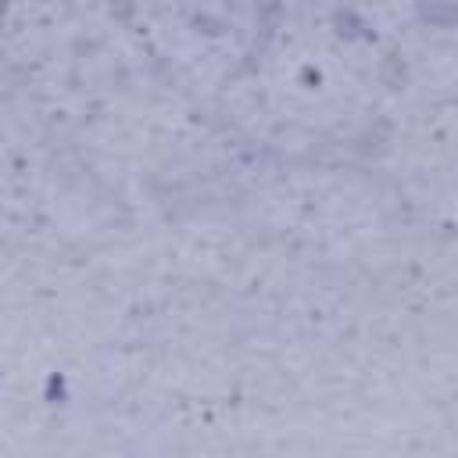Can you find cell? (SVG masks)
I'll list each match as a JSON object with an SVG mask.
<instances>
[{
  "mask_svg": "<svg viewBox=\"0 0 458 458\" xmlns=\"http://www.w3.org/2000/svg\"><path fill=\"white\" fill-rule=\"evenodd\" d=\"M419 18L429 25H458V7L454 4H440V0H422L419 4Z\"/></svg>",
  "mask_w": 458,
  "mask_h": 458,
  "instance_id": "cell-1",
  "label": "cell"
}]
</instances>
